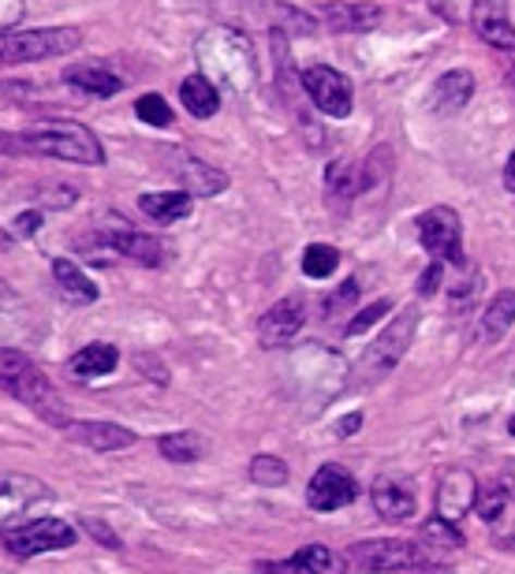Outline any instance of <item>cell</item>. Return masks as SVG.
<instances>
[{
	"label": "cell",
	"mask_w": 515,
	"mask_h": 574,
	"mask_svg": "<svg viewBox=\"0 0 515 574\" xmlns=\"http://www.w3.org/2000/svg\"><path fill=\"white\" fill-rule=\"evenodd\" d=\"M418 545H422V552H430V556H449V552H459V548L467 545V537L456 522L433 515L422 529H418Z\"/></svg>",
	"instance_id": "26"
},
{
	"label": "cell",
	"mask_w": 515,
	"mask_h": 574,
	"mask_svg": "<svg viewBox=\"0 0 515 574\" xmlns=\"http://www.w3.org/2000/svg\"><path fill=\"white\" fill-rule=\"evenodd\" d=\"M120 365V351L112 344H90L68 362V370L75 373L78 380H94V377H105Z\"/></svg>",
	"instance_id": "27"
},
{
	"label": "cell",
	"mask_w": 515,
	"mask_h": 574,
	"mask_svg": "<svg viewBox=\"0 0 515 574\" xmlns=\"http://www.w3.org/2000/svg\"><path fill=\"white\" fill-rule=\"evenodd\" d=\"M0 391L20 399L23 407H30L52 429H68V407L60 399V391L49 385V377L38 370V362L26 351H20V347H0Z\"/></svg>",
	"instance_id": "1"
},
{
	"label": "cell",
	"mask_w": 515,
	"mask_h": 574,
	"mask_svg": "<svg viewBox=\"0 0 515 574\" xmlns=\"http://www.w3.org/2000/svg\"><path fill=\"white\" fill-rule=\"evenodd\" d=\"M23 20V0H0V30H12Z\"/></svg>",
	"instance_id": "45"
},
{
	"label": "cell",
	"mask_w": 515,
	"mask_h": 574,
	"mask_svg": "<svg viewBox=\"0 0 515 574\" xmlns=\"http://www.w3.org/2000/svg\"><path fill=\"white\" fill-rule=\"evenodd\" d=\"M336 269H340V250L329 247V242H310V247L303 250V273H307L310 280H326Z\"/></svg>",
	"instance_id": "31"
},
{
	"label": "cell",
	"mask_w": 515,
	"mask_h": 574,
	"mask_svg": "<svg viewBox=\"0 0 515 574\" xmlns=\"http://www.w3.org/2000/svg\"><path fill=\"white\" fill-rule=\"evenodd\" d=\"M157 451H161L169 463H176V466H187V463H198V459L206 456V444L198 433H164L161 440H157Z\"/></svg>",
	"instance_id": "30"
},
{
	"label": "cell",
	"mask_w": 515,
	"mask_h": 574,
	"mask_svg": "<svg viewBox=\"0 0 515 574\" xmlns=\"http://www.w3.org/2000/svg\"><path fill=\"white\" fill-rule=\"evenodd\" d=\"M392 310V302L389 299H378V302H370L366 310L355 313V321H347V328H344V336H363L366 328H373L378 325V317H385V313Z\"/></svg>",
	"instance_id": "39"
},
{
	"label": "cell",
	"mask_w": 515,
	"mask_h": 574,
	"mask_svg": "<svg viewBox=\"0 0 515 574\" xmlns=\"http://www.w3.org/2000/svg\"><path fill=\"white\" fill-rule=\"evenodd\" d=\"M470 26L493 49L515 52V26L508 20V0H475L470 4Z\"/></svg>",
	"instance_id": "17"
},
{
	"label": "cell",
	"mask_w": 515,
	"mask_h": 574,
	"mask_svg": "<svg viewBox=\"0 0 515 574\" xmlns=\"http://www.w3.org/2000/svg\"><path fill=\"white\" fill-rule=\"evenodd\" d=\"M255 574H347V560L329 545H303L281 563H258Z\"/></svg>",
	"instance_id": "14"
},
{
	"label": "cell",
	"mask_w": 515,
	"mask_h": 574,
	"mask_svg": "<svg viewBox=\"0 0 515 574\" xmlns=\"http://www.w3.org/2000/svg\"><path fill=\"white\" fill-rule=\"evenodd\" d=\"M470 98H475V75H470L467 67H452V72H444L438 78V86H433V93H430V104L441 116H452V112L467 109Z\"/></svg>",
	"instance_id": "22"
},
{
	"label": "cell",
	"mask_w": 515,
	"mask_h": 574,
	"mask_svg": "<svg viewBox=\"0 0 515 574\" xmlns=\"http://www.w3.org/2000/svg\"><path fill=\"white\" fill-rule=\"evenodd\" d=\"M34 202L38 209H72L78 202V190L72 183H41L34 187Z\"/></svg>",
	"instance_id": "34"
},
{
	"label": "cell",
	"mask_w": 515,
	"mask_h": 574,
	"mask_svg": "<svg viewBox=\"0 0 515 574\" xmlns=\"http://www.w3.org/2000/svg\"><path fill=\"white\" fill-rule=\"evenodd\" d=\"M101 242L109 250H117L120 258L135 261V265H146V269H157L164 261L161 239H154V235H146V232H138V228H127V224H112V228H101Z\"/></svg>",
	"instance_id": "16"
},
{
	"label": "cell",
	"mask_w": 515,
	"mask_h": 574,
	"mask_svg": "<svg viewBox=\"0 0 515 574\" xmlns=\"http://www.w3.org/2000/svg\"><path fill=\"white\" fill-rule=\"evenodd\" d=\"M23 321V299L15 295L12 284L0 280V333H8V328H15Z\"/></svg>",
	"instance_id": "37"
},
{
	"label": "cell",
	"mask_w": 515,
	"mask_h": 574,
	"mask_svg": "<svg viewBox=\"0 0 515 574\" xmlns=\"http://www.w3.org/2000/svg\"><path fill=\"white\" fill-rule=\"evenodd\" d=\"M52 500V489L30 474H0V529L20 526L23 515Z\"/></svg>",
	"instance_id": "10"
},
{
	"label": "cell",
	"mask_w": 515,
	"mask_h": 574,
	"mask_svg": "<svg viewBox=\"0 0 515 574\" xmlns=\"http://www.w3.org/2000/svg\"><path fill=\"white\" fill-rule=\"evenodd\" d=\"M20 153L30 157H57V161L72 164H105V146L90 127L75 124V120H41V124L26 127L15 135Z\"/></svg>",
	"instance_id": "2"
},
{
	"label": "cell",
	"mask_w": 515,
	"mask_h": 574,
	"mask_svg": "<svg viewBox=\"0 0 515 574\" xmlns=\"http://www.w3.org/2000/svg\"><path fill=\"white\" fill-rule=\"evenodd\" d=\"M392 172V150L389 146H378L370 157H366V169H363V190H373L381 179H389Z\"/></svg>",
	"instance_id": "36"
},
{
	"label": "cell",
	"mask_w": 515,
	"mask_h": 574,
	"mask_svg": "<svg viewBox=\"0 0 515 574\" xmlns=\"http://www.w3.org/2000/svg\"><path fill=\"white\" fill-rule=\"evenodd\" d=\"M135 116L150 127H169L172 124V109L161 93H143V98L135 101Z\"/></svg>",
	"instance_id": "35"
},
{
	"label": "cell",
	"mask_w": 515,
	"mask_h": 574,
	"mask_svg": "<svg viewBox=\"0 0 515 574\" xmlns=\"http://www.w3.org/2000/svg\"><path fill=\"white\" fill-rule=\"evenodd\" d=\"M512 78H515V67H512Z\"/></svg>",
	"instance_id": "51"
},
{
	"label": "cell",
	"mask_w": 515,
	"mask_h": 574,
	"mask_svg": "<svg viewBox=\"0 0 515 574\" xmlns=\"http://www.w3.org/2000/svg\"><path fill=\"white\" fill-rule=\"evenodd\" d=\"M195 198L187 190H154V195H143L138 198V209H143L150 221L157 224H172V221H183L191 213Z\"/></svg>",
	"instance_id": "24"
},
{
	"label": "cell",
	"mask_w": 515,
	"mask_h": 574,
	"mask_svg": "<svg viewBox=\"0 0 515 574\" xmlns=\"http://www.w3.org/2000/svg\"><path fill=\"white\" fill-rule=\"evenodd\" d=\"M326 190H329V198H340V202L359 198L363 195V169L355 161H333L326 169Z\"/></svg>",
	"instance_id": "29"
},
{
	"label": "cell",
	"mask_w": 515,
	"mask_h": 574,
	"mask_svg": "<svg viewBox=\"0 0 515 574\" xmlns=\"http://www.w3.org/2000/svg\"><path fill=\"white\" fill-rule=\"evenodd\" d=\"M68 437L94 451H124L138 444L135 433L117 422H68Z\"/></svg>",
	"instance_id": "20"
},
{
	"label": "cell",
	"mask_w": 515,
	"mask_h": 574,
	"mask_svg": "<svg viewBox=\"0 0 515 574\" xmlns=\"http://www.w3.org/2000/svg\"><path fill=\"white\" fill-rule=\"evenodd\" d=\"M41 221H46V213H41V209H30V213L15 216L12 232H15V235H20V239H30V235L41 228Z\"/></svg>",
	"instance_id": "43"
},
{
	"label": "cell",
	"mask_w": 515,
	"mask_h": 574,
	"mask_svg": "<svg viewBox=\"0 0 515 574\" xmlns=\"http://www.w3.org/2000/svg\"><path fill=\"white\" fill-rule=\"evenodd\" d=\"M515 325V291H496L493 302L486 307L482 313V328H478V339L482 344H496V339H504V333Z\"/></svg>",
	"instance_id": "28"
},
{
	"label": "cell",
	"mask_w": 515,
	"mask_h": 574,
	"mask_svg": "<svg viewBox=\"0 0 515 574\" xmlns=\"http://www.w3.org/2000/svg\"><path fill=\"white\" fill-rule=\"evenodd\" d=\"M83 529H86V534H90L98 545H105V548H117V552H120V537L112 534V529L105 526V522H98V519H83Z\"/></svg>",
	"instance_id": "42"
},
{
	"label": "cell",
	"mask_w": 515,
	"mask_h": 574,
	"mask_svg": "<svg viewBox=\"0 0 515 574\" xmlns=\"http://www.w3.org/2000/svg\"><path fill=\"white\" fill-rule=\"evenodd\" d=\"M52 280H57L60 295H64V299H72V302H78V307H86V302H98V287H94V280L75 265L72 258H57V261H52Z\"/></svg>",
	"instance_id": "23"
},
{
	"label": "cell",
	"mask_w": 515,
	"mask_h": 574,
	"mask_svg": "<svg viewBox=\"0 0 515 574\" xmlns=\"http://www.w3.org/2000/svg\"><path fill=\"white\" fill-rule=\"evenodd\" d=\"M180 101L195 120H209L217 109H221V90H217L206 75H187L180 83Z\"/></svg>",
	"instance_id": "25"
},
{
	"label": "cell",
	"mask_w": 515,
	"mask_h": 574,
	"mask_svg": "<svg viewBox=\"0 0 515 574\" xmlns=\"http://www.w3.org/2000/svg\"><path fill=\"white\" fill-rule=\"evenodd\" d=\"M504 179H508V187L515 190V153L508 157V169H504Z\"/></svg>",
	"instance_id": "48"
},
{
	"label": "cell",
	"mask_w": 515,
	"mask_h": 574,
	"mask_svg": "<svg viewBox=\"0 0 515 574\" xmlns=\"http://www.w3.org/2000/svg\"><path fill=\"white\" fill-rule=\"evenodd\" d=\"M299 83H303V90H307V98L318 104V112H326V116H333V120L352 116V83H347L336 67L314 64L299 75Z\"/></svg>",
	"instance_id": "9"
},
{
	"label": "cell",
	"mask_w": 515,
	"mask_h": 574,
	"mask_svg": "<svg viewBox=\"0 0 515 574\" xmlns=\"http://www.w3.org/2000/svg\"><path fill=\"white\" fill-rule=\"evenodd\" d=\"M508 433H512V437H515V414L508 417Z\"/></svg>",
	"instance_id": "49"
},
{
	"label": "cell",
	"mask_w": 515,
	"mask_h": 574,
	"mask_svg": "<svg viewBox=\"0 0 515 574\" xmlns=\"http://www.w3.org/2000/svg\"><path fill=\"white\" fill-rule=\"evenodd\" d=\"M169 169H172V176L183 183V190H187L191 198H213L229 187V176H224L221 169H213V164L198 161V157H191V153H169Z\"/></svg>",
	"instance_id": "18"
},
{
	"label": "cell",
	"mask_w": 515,
	"mask_h": 574,
	"mask_svg": "<svg viewBox=\"0 0 515 574\" xmlns=\"http://www.w3.org/2000/svg\"><path fill=\"white\" fill-rule=\"evenodd\" d=\"M355 496H359V482L347 474L344 466L326 463L318 466V474L310 477L307 485V503L310 511H340V508H352Z\"/></svg>",
	"instance_id": "12"
},
{
	"label": "cell",
	"mask_w": 515,
	"mask_h": 574,
	"mask_svg": "<svg viewBox=\"0 0 515 574\" xmlns=\"http://www.w3.org/2000/svg\"><path fill=\"white\" fill-rule=\"evenodd\" d=\"M83 46L75 26H38V30H0V67L38 64V60L68 57Z\"/></svg>",
	"instance_id": "5"
},
{
	"label": "cell",
	"mask_w": 515,
	"mask_h": 574,
	"mask_svg": "<svg viewBox=\"0 0 515 574\" xmlns=\"http://www.w3.org/2000/svg\"><path fill=\"white\" fill-rule=\"evenodd\" d=\"M475 496H478V482L467 466H449L438 482V515L449 522H464L467 511L475 508Z\"/></svg>",
	"instance_id": "15"
},
{
	"label": "cell",
	"mask_w": 515,
	"mask_h": 574,
	"mask_svg": "<svg viewBox=\"0 0 515 574\" xmlns=\"http://www.w3.org/2000/svg\"><path fill=\"white\" fill-rule=\"evenodd\" d=\"M15 157V153H20V146H15V135H12V130H0V157Z\"/></svg>",
	"instance_id": "47"
},
{
	"label": "cell",
	"mask_w": 515,
	"mask_h": 574,
	"mask_svg": "<svg viewBox=\"0 0 515 574\" xmlns=\"http://www.w3.org/2000/svg\"><path fill=\"white\" fill-rule=\"evenodd\" d=\"M478 287H482V273H478V269H470V276H464V280H459L456 287H452V310H470V302L478 299Z\"/></svg>",
	"instance_id": "40"
},
{
	"label": "cell",
	"mask_w": 515,
	"mask_h": 574,
	"mask_svg": "<svg viewBox=\"0 0 515 574\" xmlns=\"http://www.w3.org/2000/svg\"><path fill=\"white\" fill-rule=\"evenodd\" d=\"M347 567L363 571V574H400V571H418L430 556L422 552L418 541L407 537H366L355 541L344 552Z\"/></svg>",
	"instance_id": "6"
},
{
	"label": "cell",
	"mask_w": 515,
	"mask_h": 574,
	"mask_svg": "<svg viewBox=\"0 0 515 574\" xmlns=\"http://www.w3.org/2000/svg\"><path fill=\"white\" fill-rule=\"evenodd\" d=\"M508 503H512V492H508V485H501V482L482 485V489H478V496H475V511L486 522H501L504 511H508Z\"/></svg>",
	"instance_id": "32"
},
{
	"label": "cell",
	"mask_w": 515,
	"mask_h": 574,
	"mask_svg": "<svg viewBox=\"0 0 515 574\" xmlns=\"http://www.w3.org/2000/svg\"><path fill=\"white\" fill-rule=\"evenodd\" d=\"M60 78H64L68 86H75V90L90 93V98H112V93L124 90V78L117 72H109L101 60H78V64L68 67Z\"/></svg>",
	"instance_id": "21"
},
{
	"label": "cell",
	"mask_w": 515,
	"mask_h": 574,
	"mask_svg": "<svg viewBox=\"0 0 515 574\" xmlns=\"http://www.w3.org/2000/svg\"><path fill=\"white\" fill-rule=\"evenodd\" d=\"M273 12L281 15V26H277V30H295V34L314 30V20L307 12H299V8H273Z\"/></svg>",
	"instance_id": "41"
},
{
	"label": "cell",
	"mask_w": 515,
	"mask_h": 574,
	"mask_svg": "<svg viewBox=\"0 0 515 574\" xmlns=\"http://www.w3.org/2000/svg\"><path fill=\"white\" fill-rule=\"evenodd\" d=\"M418 242H422L433 258H444L456 269H467L464 221H459V213L452 205H433L418 216Z\"/></svg>",
	"instance_id": "8"
},
{
	"label": "cell",
	"mask_w": 515,
	"mask_h": 574,
	"mask_svg": "<svg viewBox=\"0 0 515 574\" xmlns=\"http://www.w3.org/2000/svg\"><path fill=\"white\" fill-rule=\"evenodd\" d=\"M359 425H363V414L340 417V422H336V437H352V433H359Z\"/></svg>",
	"instance_id": "46"
},
{
	"label": "cell",
	"mask_w": 515,
	"mask_h": 574,
	"mask_svg": "<svg viewBox=\"0 0 515 574\" xmlns=\"http://www.w3.org/2000/svg\"><path fill=\"white\" fill-rule=\"evenodd\" d=\"M318 20L336 34H363V30H378L385 12L378 4H347V0H336V4H321Z\"/></svg>",
	"instance_id": "19"
},
{
	"label": "cell",
	"mask_w": 515,
	"mask_h": 574,
	"mask_svg": "<svg viewBox=\"0 0 515 574\" xmlns=\"http://www.w3.org/2000/svg\"><path fill=\"white\" fill-rule=\"evenodd\" d=\"M75 537H78L75 526L64 519H30V522H20V526L0 529V545L15 560H34V556L52 552V548H72Z\"/></svg>",
	"instance_id": "7"
},
{
	"label": "cell",
	"mask_w": 515,
	"mask_h": 574,
	"mask_svg": "<svg viewBox=\"0 0 515 574\" xmlns=\"http://www.w3.org/2000/svg\"><path fill=\"white\" fill-rule=\"evenodd\" d=\"M441 276H444V273H441V261L433 258L430 265H426V273L418 276V291H422V295H433V291L441 287Z\"/></svg>",
	"instance_id": "44"
},
{
	"label": "cell",
	"mask_w": 515,
	"mask_h": 574,
	"mask_svg": "<svg viewBox=\"0 0 515 574\" xmlns=\"http://www.w3.org/2000/svg\"><path fill=\"white\" fill-rule=\"evenodd\" d=\"M355 299H359V284L347 280V284H340L326 302H321V313H326V317L333 321V317H340V313H344V310H352V307H355Z\"/></svg>",
	"instance_id": "38"
},
{
	"label": "cell",
	"mask_w": 515,
	"mask_h": 574,
	"mask_svg": "<svg viewBox=\"0 0 515 574\" xmlns=\"http://www.w3.org/2000/svg\"><path fill=\"white\" fill-rule=\"evenodd\" d=\"M418 317H422L418 307H407L381 328V336L373 339V344L359 354V362H355V385H363V388L381 385V380L404 362L407 347H412V339L418 333Z\"/></svg>",
	"instance_id": "4"
},
{
	"label": "cell",
	"mask_w": 515,
	"mask_h": 574,
	"mask_svg": "<svg viewBox=\"0 0 515 574\" xmlns=\"http://www.w3.org/2000/svg\"><path fill=\"white\" fill-rule=\"evenodd\" d=\"M195 52L206 64L209 83L221 78V83H229L232 90H247V86L255 83V75H258L255 49H250V41L243 38L240 30H232V26H217V30H209L206 38L198 41Z\"/></svg>",
	"instance_id": "3"
},
{
	"label": "cell",
	"mask_w": 515,
	"mask_h": 574,
	"mask_svg": "<svg viewBox=\"0 0 515 574\" xmlns=\"http://www.w3.org/2000/svg\"><path fill=\"white\" fill-rule=\"evenodd\" d=\"M370 500H373V511L389 522H407L418 511L415 485L407 482L404 474H378L373 477Z\"/></svg>",
	"instance_id": "13"
},
{
	"label": "cell",
	"mask_w": 515,
	"mask_h": 574,
	"mask_svg": "<svg viewBox=\"0 0 515 574\" xmlns=\"http://www.w3.org/2000/svg\"><path fill=\"white\" fill-rule=\"evenodd\" d=\"M287 463L284 459H277V456H255L250 459V482H258V485H266V489H281V485L287 482Z\"/></svg>",
	"instance_id": "33"
},
{
	"label": "cell",
	"mask_w": 515,
	"mask_h": 574,
	"mask_svg": "<svg viewBox=\"0 0 515 574\" xmlns=\"http://www.w3.org/2000/svg\"><path fill=\"white\" fill-rule=\"evenodd\" d=\"M512 541H515V529H512Z\"/></svg>",
	"instance_id": "50"
},
{
	"label": "cell",
	"mask_w": 515,
	"mask_h": 574,
	"mask_svg": "<svg viewBox=\"0 0 515 574\" xmlns=\"http://www.w3.org/2000/svg\"><path fill=\"white\" fill-rule=\"evenodd\" d=\"M303 325H307V302H303V295H287L258 317V344L277 351V347L292 344Z\"/></svg>",
	"instance_id": "11"
}]
</instances>
